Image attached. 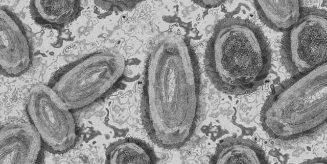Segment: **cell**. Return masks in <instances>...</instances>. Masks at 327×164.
Segmentation results:
<instances>
[{"label": "cell", "mask_w": 327, "mask_h": 164, "mask_svg": "<svg viewBox=\"0 0 327 164\" xmlns=\"http://www.w3.org/2000/svg\"><path fill=\"white\" fill-rule=\"evenodd\" d=\"M201 101L200 67L192 46L178 34L160 35L147 59L142 101L151 140L168 149L184 146L196 127Z\"/></svg>", "instance_id": "1"}, {"label": "cell", "mask_w": 327, "mask_h": 164, "mask_svg": "<svg viewBox=\"0 0 327 164\" xmlns=\"http://www.w3.org/2000/svg\"><path fill=\"white\" fill-rule=\"evenodd\" d=\"M271 61V49L264 32L247 19H221L205 48L207 75L216 89L228 95L258 89L268 76Z\"/></svg>", "instance_id": "2"}, {"label": "cell", "mask_w": 327, "mask_h": 164, "mask_svg": "<svg viewBox=\"0 0 327 164\" xmlns=\"http://www.w3.org/2000/svg\"><path fill=\"white\" fill-rule=\"evenodd\" d=\"M326 63L307 73L292 76L275 86L261 112L268 136L284 143L318 134L326 127Z\"/></svg>", "instance_id": "3"}, {"label": "cell", "mask_w": 327, "mask_h": 164, "mask_svg": "<svg viewBox=\"0 0 327 164\" xmlns=\"http://www.w3.org/2000/svg\"><path fill=\"white\" fill-rule=\"evenodd\" d=\"M125 68V59L118 52L97 51L65 67L50 87L71 110L82 108L110 92L121 80Z\"/></svg>", "instance_id": "4"}, {"label": "cell", "mask_w": 327, "mask_h": 164, "mask_svg": "<svg viewBox=\"0 0 327 164\" xmlns=\"http://www.w3.org/2000/svg\"><path fill=\"white\" fill-rule=\"evenodd\" d=\"M280 54L282 64L292 76L326 63V11L303 7L298 20L283 36Z\"/></svg>", "instance_id": "5"}, {"label": "cell", "mask_w": 327, "mask_h": 164, "mask_svg": "<svg viewBox=\"0 0 327 164\" xmlns=\"http://www.w3.org/2000/svg\"><path fill=\"white\" fill-rule=\"evenodd\" d=\"M26 111L42 145L49 151L61 153L74 146L77 132L73 114L50 86L38 85L32 88Z\"/></svg>", "instance_id": "6"}, {"label": "cell", "mask_w": 327, "mask_h": 164, "mask_svg": "<svg viewBox=\"0 0 327 164\" xmlns=\"http://www.w3.org/2000/svg\"><path fill=\"white\" fill-rule=\"evenodd\" d=\"M32 60L29 34L19 18L6 7L0 9V67L1 73L16 77L25 73Z\"/></svg>", "instance_id": "7"}, {"label": "cell", "mask_w": 327, "mask_h": 164, "mask_svg": "<svg viewBox=\"0 0 327 164\" xmlns=\"http://www.w3.org/2000/svg\"><path fill=\"white\" fill-rule=\"evenodd\" d=\"M42 145L41 139L32 124H6L0 132V163H35Z\"/></svg>", "instance_id": "8"}, {"label": "cell", "mask_w": 327, "mask_h": 164, "mask_svg": "<svg viewBox=\"0 0 327 164\" xmlns=\"http://www.w3.org/2000/svg\"><path fill=\"white\" fill-rule=\"evenodd\" d=\"M213 163H268L263 149L253 141L230 136L221 140L212 156Z\"/></svg>", "instance_id": "9"}, {"label": "cell", "mask_w": 327, "mask_h": 164, "mask_svg": "<svg viewBox=\"0 0 327 164\" xmlns=\"http://www.w3.org/2000/svg\"><path fill=\"white\" fill-rule=\"evenodd\" d=\"M253 4L261 21L284 33L297 22L303 8L300 1H255Z\"/></svg>", "instance_id": "10"}, {"label": "cell", "mask_w": 327, "mask_h": 164, "mask_svg": "<svg viewBox=\"0 0 327 164\" xmlns=\"http://www.w3.org/2000/svg\"><path fill=\"white\" fill-rule=\"evenodd\" d=\"M80 9L78 1H33L30 4L35 20L53 28L62 27L73 21Z\"/></svg>", "instance_id": "11"}, {"label": "cell", "mask_w": 327, "mask_h": 164, "mask_svg": "<svg viewBox=\"0 0 327 164\" xmlns=\"http://www.w3.org/2000/svg\"><path fill=\"white\" fill-rule=\"evenodd\" d=\"M110 163H154L156 155L146 143L136 139L119 140L111 145L106 152Z\"/></svg>", "instance_id": "12"}, {"label": "cell", "mask_w": 327, "mask_h": 164, "mask_svg": "<svg viewBox=\"0 0 327 164\" xmlns=\"http://www.w3.org/2000/svg\"><path fill=\"white\" fill-rule=\"evenodd\" d=\"M95 3L102 8L107 10L112 9L114 7L120 9L131 8L137 3V2L133 1H97Z\"/></svg>", "instance_id": "13"}, {"label": "cell", "mask_w": 327, "mask_h": 164, "mask_svg": "<svg viewBox=\"0 0 327 164\" xmlns=\"http://www.w3.org/2000/svg\"><path fill=\"white\" fill-rule=\"evenodd\" d=\"M225 2V1H197L195 2L198 5L206 9L217 7Z\"/></svg>", "instance_id": "14"}]
</instances>
